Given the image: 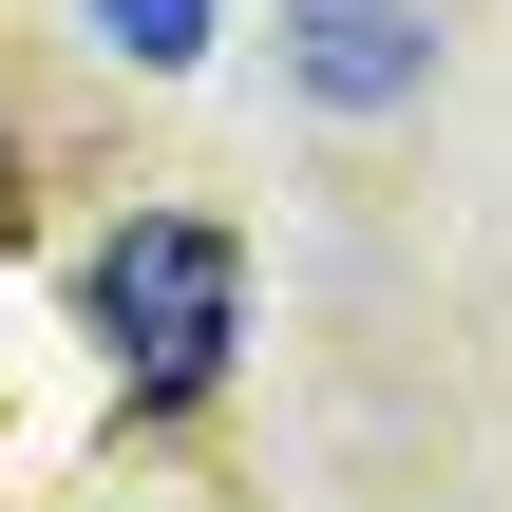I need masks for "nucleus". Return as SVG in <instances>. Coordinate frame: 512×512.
<instances>
[{"mask_svg": "<svg viewBox=\"0 0 512 512\" xmlns=\"http://www.w3.org/2000/svg\"><path fill=\"white\" fill-rule=\"evenodd\" d=\"M95 342H114V380L133 399H209L228 380V342H247V247L209 228V209H133L114 247H95Z\"/></svg>", "mask_w": 512, "mask_h": 512, "instance_id": "obj_1", "label": "nucleus"}, {"mask_svg": "<svg viewBox=\"0 0 512 512\" xmlns=\"http://www.w3.org/2000/svg\"><path fill=\"white\" fill-rule=\"evenodd\" d=\"M95 19V57H133V76H190L209 57V0H76Z\"/></svg>", "mask_w": 512, "mask_h": 512, "instance_id": "obj_3", "label": "nucleus"}, {"mask_svg": "<svg viewBox=\"0 0 512 512\" xmlns=\"http://www.w3.org/2000/svg\"><path fill=\"white\" fill-rule=\"evenodd\" d=\"M285 76L323 114H399L437 95V0H285Z\"/></svg>", "mask_w": 512, "mask_h": 512, "instance_id": "obj_2", "label": "nucleus"}]
</instances>
